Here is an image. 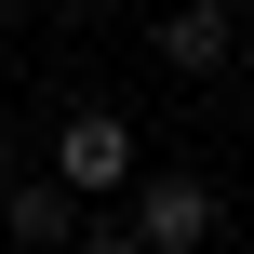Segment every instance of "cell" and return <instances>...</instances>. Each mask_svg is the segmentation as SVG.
Wrapping results in <instances>:
<instances>
[{
    "mask_svg": "<svg viewBox=\"0 0 254 254\" xmlns=\"http://www.w3.org/2000/svg\"><path fill=\"white\" fill-rule=\"evenodd\" d=\"M54 188H67L80 214L134 201V188H147V161H134V121H121V107H67V121H54Z\"/></svg>",
    "mask_w": 254,
    "mask_h": 254,
    "instance_id": "cell-1",
    "label": "cell"
},
{
    "mask_svg": "<svg viewBox=\"0 0 254 254\" xmlns=\"http://www.w3.org/2000/svg\"><path fill=\"white\" fill-rule=\"evenodd\" d=\"M241 80H254V40H241Z\"/></svg>",
    "mask_w": 254,
    "mask_h": 254,
    "instance_id": "cell-6",
    "label": "cell"
},
{
    "mask_svg": "<svg viewBox=\"0 0 254 254\" xmlns=\"http://www.w3.org/2000/svg\"><path fill=\"white\" fill-rule=\"evenodd\" d=\"M0 228H13V241H27V254H67V241H80V228H94V214H80V201H67L54 174H13V201H0Z\"/></svg>",
    "mask_w": 254,
    "mask_h": 254,
    "instance_id": "cell-4",
    "label": "cell"
},
{
    "mask_svg": "<svg viewBox=\"0 0 254 254\" xmlns=\"http://www.w3.org/2000/svg\"><path fill=\"white\" fill-rule=\"evenodd\" d=\"M67 254H147V241H134L121 214H94V228H80V241H67Z\"/></svg>",
    "mask_w": 254,
    "mask_h": 254,
    "instance_id": "cell-5",
    "label": "cell"
},
{
    "mask_svg": "<svg viewBox=\"0 0 254 254\" xmlns=\"http://www.w3.org/2000/svg\"><path fill=\"white\" fill-rule=\"evenodd\" d=\"M214 214H228V201H214L201 174H147V188L121 201V228H134L147 254H201V241H214Z\"/></svg>",
    "mask_w": 254,
    "mask_h": 254,
    "instance_id": "cell-2",
    "label": "cell"
},
{
    "mask_svg": "<svg viewBox=\"0 0 254 254\" xmlns=\"http://www.w3.org/2000/svg\"><path fill=\"white\" fill-rule=\"evenodd\" d=\"M241 13H228V0H174V13H161V27H147V54H161V67H174V80H214V67H241Z\"/></svg>",
    "mask_w": 254,
    "mask_h": 254,
    "instance_id": "cell-3",
    "label": "cell"
}]
</instances>
